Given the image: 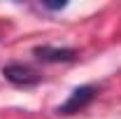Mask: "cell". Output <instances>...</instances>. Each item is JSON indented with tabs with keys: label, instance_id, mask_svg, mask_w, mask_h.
<instances>
[{
	"label": "cell",
	"instance_id": "6da1fadb",
	"mask_svg": "<svg viewBox=\"0 0 121 119\" xmlns=\"http://www.w3.org/2000/svg\"><path fill=\"white\" fill-rule=\"evenodd\" d=\"M2 77H5L9 84H14V87H23V89L35 87V84L42 82V75L37 73L35 68L26 65V63H7V65L2 68Z\"/></svg>",
	"mask_w": 121,
	"mask_h": 119
},
{
	"label": "cell",
	"instance_id": "7a4b0ae2",
	"mask_svg": "<svg viewBox=\"0 0 121 119\" xmlns=\"http://www.w3.org/2000/svg\"><path fill=\"white\" fill-rule=\"evenodd\" d=\"M95 93H98V87L95 84H84V87H77L72 93H70V98L65 101L63 105H58V114H75L79 110H84L86 105L95 98Z\"/></svg>",
	"mask_w": 121,
	"mask_h": 119
},
{
	"label": "cell",
	"instance_id": "3957f363",
	"mask_svg": "<svg viewBox=\"0 0 121 119\" xmlns=\"http://www.w3.org/2000/svg\"><path fill=\"white\" fill-rule=\"evenodd\" d=\"M33 54L44 63H68V61H72L77 56V51L70 49V47H49V45L35 47Z\"/></svg>",
	"mask_w": 121,
	"mask_h": 119
},
{
	"label": "cell",
	"instance_id": "277c9868",
	"mask_svg": "<svg viewBox=\"0 0 121 119\" xmlns=\"http://www.w3.org/2000/svg\"><path fill=\"white\" fill-rule=\"evenodd\" d=\"M47 9H63L65 7V2H42Z\"/></svg>",
	"mask_w": 121,
	"mask_h": 119
}]
</instances>
